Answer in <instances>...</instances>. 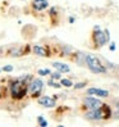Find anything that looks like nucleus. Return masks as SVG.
I'll use <instances>...</instances> for the list:
<instances>
[{"label": "nucleus", "instance_id": "f257e3e1", "mask_svg": "<svg viewBox=\"0 0 119 127\" xmlns=\"http://www.w3.org/2000/svg\"><path fill=\"white\" fill-rule=\"evenodd\" d=\"M85 62H86V65L88 67V69H90L92 73H105L106 72V68L102 65L101 61L97 57H95L92 54L86 55Z\"/></svg>", "mask_w": 119, "mask_h": 127}, {"label": "nucleus", "instance_id": "f03ea898", "mask_svg": "<svg viewBox=\"0 0 119 127\" xmlns=\"http://www.w3.org/2000/svg\"><path fill=\"white\" fill-rule=\"evenodd\" d=\"M27 94V85L21 80H17L10 84V95L14 99H22Z\"/></svg>", "mask_w": 119, "mask_h": 127}, {"label": "nucleus", "instance_id": "7ed1b4c3", "mask_svg": "<svg viewBox=\"0 0 119 127\" xmlns=\"http://www.w3.org/2000/svg\"><path fill=\"white\" fill-rule=\"evenodd\" d=\"M94 39H95V42H96V45H99V46H102V45H105V44L108 42V40L110 39V36H109V32L106 31H101L100 27L96 26L95 27V33H94Z\"/></svg>", "mask_w": 119, "mask_h": 127}, {"label": "nucleus", "instance_id": "20e7f679", "mask_svg": "<svg viewBox=\"0 0 119 127\" xmlns=\"http://www.w3.org/2000/svg\"><path fill=\"white\" fill-rule=\"evenodd\" d=\"M83 105L87 109H97L100 107H102V101L99 98H94V96H87L83 99Z\"/></svg>", "mask_w": 119, "mask_h": 127}, {"label": "nucleus", "instance_id": "39448f33", "mask_svg": "<svg viewBox=\"0 0 119 127\" xmlns=\"http://www.w3.org/2000/svg\"><path fill=\"white\" fill-rule=\"evenodd\" d=\"M85 117L90 121H101L104 119V112H102V108H97V109H90L85 114Z\"/></svg>", "mask_w": 119, "mask_h": 127}, {"label": "nucleus", "instance_id": "423d86ee", "mask_svg": "<svg viewBox=\"0 0 119 127\" xmlns=\"http://www.w3.org/2000/svg\"><path fill=\"white\" fill-rule=\"evenodd\" d=\"M42 87H44V82L40 78H35V80H32L31 84L28 85V90L31 91V94L33 96H36V95L40 94V91L42 90Z\"/></svg>", "mask_w": 119, "mask_h": 127}, {"label": "nucleus", "instance_id": "0eeeda50", "mask_svg": "<svg viewBox=\"0 0 119 127\" xmlns=\"http://www.w3.org/2000/svg\"><path fill=\"white\" fill-rule=\"evenodd\" d=\"M39 104L45 108H54L56 105V101L54 98H51V96H41V98H39Z\"/></svg>", "mask_w": 119, "mask_h": 127}, {"label": "nucleus", "instance_id": "6e6552de", "mask_svg": "<svg viewBox=\"0 0 119 127\" xmlns=\"http://www.w3.org/2000/svg\"><path fill=\"white\" fill-rule=\"evenodd\" d=\"M87 94L92 95V96H99V98H108V96H109V91L108 90H102V89H99V87L88 89Z\"/></svg>", "mask_w": 119, "mask_h": 127}, {"label": "nucleus", "instance_id": "1a4fd4ad", "mask_svg": "<svg viewBox=\"0 0 119 127\" xmlns=\"http://www.w3.org/2000/svg\"><path fill=\"white\" fill-rule=\"evenodd\" d=\"M32 6L36 10H44L49 6V3H48V0H33Z\"/></svg>", "mask_w": 119, "mask_h": 127}, {"label": "nucleus", "instance_id": "9d476101", "mask_svg": "<svg viewBox=\"0 0 119 127\" xmlns=\"http://www.w3.org/2000/svg\"><path fill=\"white\" fill-rule=\"evenodd\" d=\"M53 67L56 69V71H59V72H63V73H67V72H69L71 71V68H69V65L68 64H65V63H60V62H54L53 63Z\"/></svg>", "mask_w": 119, "mask_h": 127}, {"label": "nucleus", "instance_id": "9b49d317", "mask_svg": "<svg viewBox=\"0 0 119 127\" xmlns=\"http://www.w3.org/2000/svg\"><path fill=\"white\" fill-rule=\"evenodd\" d=\"M32 50H33V53L36 55H39V57H49L48 50L44 48V46H41V45H33Z\"/></svg>", "mask_w": 119, "mask_h": 127}, {"label": "nucleus", "instance_id": "f8f14e48", "mask_svg": "<svg viewBox=\"0 0 119 127\" xmlns=\"http://www.w3.org/2000/svg\"><path fill=\"white\" fill-rule=\"evenodd\" d=\"M60 84H62V86H65V87H72L73 86L72 81L68 80V78H62L60 80Z\"/></svg>", "mask_w": 119, "mask_h": 127}, {"label": "nucleus", "instance_id": "ddd939ff", "mask_svg": "<svg viewBox=\"0 0 119 127\" xmlns=\"http://www.w3.org/2000/svg\"><path fill=\"white\" fill-rule=\"evenodd\" d=\"M48 84L51 86V87H55V89H59V87H62V84H59V82H56V81H54L53 78H51Z\"/></svg>", "mask_w": 119, "mask_h": 127}, {"label": "nucleus", "instance_id": "4468645a", "mask_svg": "<svg viewBox=\"0 0 119 127\" xmlns=\"http://www.w3.org/2000/svg\"><path fill=\"white\" fill-rule=\"evenodd\" d=\"M51 78L53 80H60L62 78V74H60V72H55V73H51Z\"/></svg>", "mask_w": 119, "mask_h": 127}, {"label": "nucleus", "instance_id": "2eb2a0df", "mask_svg": "<svg viewBox=\"0 0 119 127\" xmlns=\"http://www.w3.org/2000/svg\"><path fill=\"white\" fill-rule=\"evenodd\" d=\"M85 86H86V82H77L76 85H73V87H74V89H77V90H78V89L85 87Z\"/></svg>", "mask_w": 119, "mask_h": 127}, {"label": "nucleus", "instance_id": "dca6fc26", "mask_svg": "<svg viewBox=\"0 0 119 127\" xmlns=\"http://www.w3.org/2000/svg\"><path fill=\"white\" fill-rule=\"evenodd\" d=\"M39 74L40 76H45V74H51V72H50V69H40Z\"/></svg>", "mask_w": 119, "mask_h": 127}, {"label": "nucleus", "instance_id": "f3484780", "mask_svg": "<svg viewBox=\"0 0 119 127\" xmlns=\"http://www.w3.org/2000/svg\"><path fill=\"white\" fill-rule=\"evenodd\" d=\"M1 71H4V72H12L13 71V65H4Z\"/></svg>", "mask_w": 119, "mask_h": 127}, {"label": "nucleus", "instance_id": "a211bd4d", "mask_svg": "<svg viewBox=\"0 0 119 127\" xmlns=\"http://www.w3.org/2000/svg\"><path fill=\"white\" fill-rule=\"evenodd\" d=\"M39 123H40V126H48V122L44 121L42 117H39Z\"/></svg>", "mask_w": 119, "mask_h": 127}, {"label": "nucleus", "instance_id": "6ab92c4d", "mask_svg": "<svg viewBox=\"0 0 119 127\" xmlns=\"http://www.w3.org/2000/svg\"><path fill=\"white\" fill-rule=\"evenodd\" d=\"M118 112H119V104H118Z\"/></svg>", "mask_w": 119, "mask_h": 127}]
</instances>
